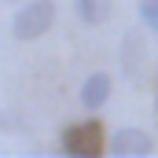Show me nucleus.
Wrapping results in <instances>:
<instances>
[{
  "mask_svg": "<svg viewBox=\"0 0 158 158\" xmlns=\"http://www.w3.org/2000/svg\"><path fill=\"white\" fill-rule=\"evenodd\" d=\"M140 19H143L147 30L158 33V0H143V4H140Z\"/></svg>",
  "mask_w": 158,
  "mask_h": 158,
  "instance_id": "7",
  "label": "nucleus"
},
{
  "mask_svg": "<svg viewBox=\"0 0 158 158\" xmlns=\"http://www.w3.org/2000/svg\"><path fill=\"white\" fill-rule=\"evenodd\" d=\"M140 48H143V40L136 37V33H125V44H121V70H125L129 81H140V66L147 63V52L140 55Z\"/></svg>",
  "mask_w": 158,
  "mask_h": 158,
  "instance_id": "5",
  "label": "nucleus"
},
{
  "mask_svg": "<svg viewBox=\"0 0 158 158\" xmlns=\"http://www.w3.org/2000/svg\"><path fill=\"white\" fill-rule=\"evenodd\" d=\"M52 22H55V0H26L11 19V33L15 40H37L52 30Z\"/></svg>",
  "mask_w": 158,
  "mask_h": 158,
  "instance_id": "1",
  "label": "nucleus"
},
{
  "mask_svg": "<svg viewBox=\"0 0 158 158\" xmlns=\"http://www.w3.org/2000/svg\"><path fill=\"white\" fill-rule=\"evenodd\" d=\"M7 4H19V0H7Z\"/></svg>",
  "mask_w": 158,
  "mask_h": 158,
  "instance_id": "8",
  "label": "nucleus"
},
{
  "mask_svg": "<svg viewBox=\"0 0 158 158\" xmlns=\"http://www.w3.org/2000/svg\"><path fill=\"white\" fill-rule=\"evenodd\" d=\"M110 151L118 158H143L155 151V140L143 132V129H132V125H121V129H114L110 132V143H107Z\"/></svg>",
  "mask_w": 158,
  "mask_h": 158,
  "instance_id": "3",
  "label": "nucleus"
},
{
  "mask_svg": "<svg viewBox=\"0 0 158 158\" xmlns=\"http://www.w3.org/2000/svg\"><path fill=\"white\" fill-rule=\"evenodd\" d=\"M74 11H77L81 22H99L103 19V0H74Z\"/></svg>",
  "mask_w": 158,
  "mask_h": 158,
  "instance_id": "6",
  "label": "nucleus"
},
{
  "mask_svg": "<svg viewBox=\"0 0 158 158\" xmlns=\"http://www.w3.org/2000/svg\"><path fill=\"white\" fill-rule=\"evenodd\" d=\"M110 88H114L110 74H88L85 85H81V103H85V110H99V107L110 99Z\"/></svg>",
  "mask_w": 158,
  "mask_h": 158,
  "instance_id": "4",
  "label": "nucleus"
},
{
  "mask_svg": "<svg viewBox=\"0 0 158 158\" xmlns=\"http://www.w3.org/2000/svg\"><path fill=\"white\" fill-rule=\"evenodd\" d=\"M59 147H63L66 155H74V158H96V155H103V147H107V140H103V125H99L96 118L70 125V129L63 132Z\"/></svg>",
  "mask_w": 158,
  "mask_h": 158,
  "instance_id": "2",
  "label": "nucleus"
}]
</instances>
